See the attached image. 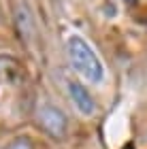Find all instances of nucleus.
Masks as SVG:
<instances>
[{
  "label": "nucleus",
  "mask_w": 147,
  "mask_h": 149,
  "mask_svg": "<svg viewBox=\"0 0 147 149\" xmlns=\"http://www.w3.org/2000/svg\"><path fill=\"white\" fill-rule=\"evenodd\" d=\"M15 19H17V28H19V34L24 36V40H30L32 34V19H30V13L24 4H19L15 9Z\"/></svg>",
  "instance_id": "4"
},
{
  "label": "nucleus",
  "mask_w": 147,
  "mask_h": 149,
  "mask_svg": "<svg viewBox=\"0 0 147 149\" xmlns=\"http://www.w3.org/2000/svg\"><path fill=\"white\" fill-rule=\"evenodd\" d=\"M38 121H41L43 130L49 132L51 136H64V130H66V117L62 115V111L56 109L51 104H45L38 109Z\"/></svg>",
  "instance_id": "2"
},
{
  "label": "nucleus",
  "mask_w": 147,
  "mask_h": 149,
  "mask_svg": "<svg viewBox=\"0 0 147 149\" xmlns=\"http://www.w3.org/2000/svg\"><path fill=\"white\" fill-rule=\"evenodd\" d=\"M68 58H70L72 66L81 74H85L90 81L102 79V64H100L96 53L88 47V43L83 38H79V36L68 38Z\"/></svg>",
  "instance_id": "1"
},
{
  "label": "nucleus",
  "mask_w": 147,
  "mask_h": 149,
  "mask_svg": "<svg viewBox=\"0 0 147 149\" xmlns=\"http://www.w3.org/2000/svg\"><path fill=\"white\" fill-rule=\"evenodd\" d=\"M68 90H70V98H72V102H75L77 109L83 115H92V111L96 109V104H94V100H92L90 92L85 90L81 83H77V81H72L68 85Z\"/></svg>",
  "instance_id": "3"
},
{
  "label": "nucleus",
  "mask_w": 147,
  "mask_h": 149,
  "mask_svg": "<svg viewBox=\"0 0 147 149\" xmlns=\"http://www.w3.org/2000/svg\"><path fill=\"white\" fill-rule=\"evenodd\" d=\"M6 149H32V143L28 139H17V141H13Z\"/></svg>",
  "instance_id": "5"
}]
</instances>
